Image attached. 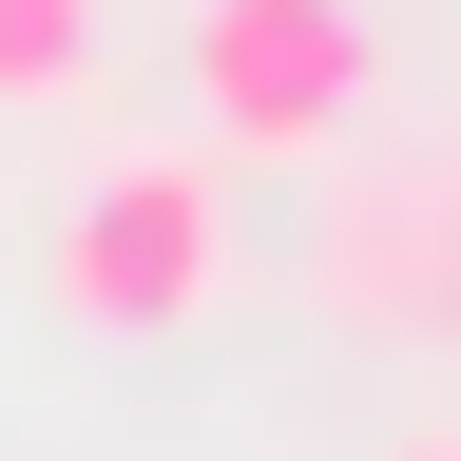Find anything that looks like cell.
Listing matches in <instances>:
<instances>
[{
  "mask_svg": "<svg viewBox=\"0 0 461 461\" xmlns=\"http://www.w3.org/2000/svg\"><path fill=\"white\" fill-rule=\"evenodd\" d=\"M212 288H230V193L193 154H135V173L77 193V230H58V308H77V327L135 346V327H193Z\"/></svg>",
  "mask_w": 461,
  "mask_h": 461,
  "instance_id": "obj_1",
  "label": "cell"
},
{
  "mask_svg": "<svg viewBox=\"0 0 461 461\" xmlns=\"http://www.w3.org/2000/svg\"><path fill=\"white\" fill-rule=\"evenodd\" d=\"M193 96H212L230 154L346 135V96H366V0H212L193 20Z\"/></svg>",
  "mask_w": 461,
  "mask_h": 461,
  "instance_id": "obj_2",
  "label": "cell"
},
{
  "mask_svg": "<svg viewBox=\"0 0 461 461\" xmlns=\"http://www.w3.org/2000/svg\"><path fill=\"white\" fill-rule=\"evenodd\" d=\"M96 58V0H0V96H77Z\"/></svg>",
  "mask_w": 461,
  "mask_h": 461,
  "instance_id": "obj_3",
  "label": "cell"
},
{
  "mask_svg": "<svg viewBox=\"0 0 461 461\" xmlns=\"http://www.w3.org/2000/svg\"><path fill=\"white\" fill-rule=\"evenodd\" d=\"M423 461H461V442H423Z\"/></svg>",
  "mask_w": 461,
  "mask_h": 461,
  "instance_id": "obj_4",
  "label": "cell"
}]
</instances>
